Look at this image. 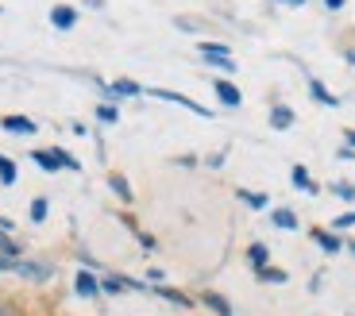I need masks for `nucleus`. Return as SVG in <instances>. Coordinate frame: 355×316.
Segmentation results:
<instances>
[{"instance_id":"nucleus-1","label":"nucleus","mask_w":355,"mask_h":316,"mask_svg":"<svg viewBox=\"0 0 355 316\" xmlns=\"http://www.w3.org/2000/svg\"><path fill=\"white\" fill-rule=\"evenodd\" d=\"M0 128H8V132H16V135H31L35 132V120H27V116H4Z\"/></svg>"},{"instance_id":"nucleus-2","label":"nucleus","mask_w":355,"mask_h":316,"mask_svg":"<svg viewBox=\"0 0 355 316\" xmlns=\"http://www.w3.org/2000/svg\"><path fill=\"white\" fill-rule=\"evenodd\" d=\"M201 54H205V58H213V62H220V70H232L228 46H220V43H201Z\"/></svg>"},{"instance_id":"nucleus-3","label":"nucleus","mask_w":355,"mask_h":316,"mask_svg":"<svg viewBox=\"0 0 355 316\" xmlns=\"http://www.w3.org/2000/svg\"><path fill=\"white\" fill-rule=\"evenodd\" d=\"M155 97H162V100H174V105H186V108H193L197 116H209L205 112L201 105H197V100H189V97H182V93H166V89H155Z\"/></svg>"},{"instance_id":"nucleus-4","label":"nucleus","mask_w":355,"mask_h":316,"mask_svg":"<svg viewBox=\"0 0 355 316\" xmlns=\"http://www.w3.org/2000/svg\"><path fill=\"white\" fill-rule=\"evenodd\" d=\"M216 97H220L228 108H236V105H240V89L228 85V81H216Z\"/></svg>"},{"instance_id":"nucleus-5","label":"nucleus","mask_w":355,"mask_h":316,"mask_svg":"<svg viewBox=\"0 0 355 316\" xmlns=\"http://www.w3.org/2000/svg\"><path fill=\"white\" fill-rule=\"evenodd\" d=\"M201 301H205V305H209V308H213L216 316H232V305H228V301L220 297V293H201Z\"/></svg>"},{"instance_id":"nucleus-6","label":"nucleus","mask_w":355,"mask_h":316,"mask_svg":"<svg viewBox=\"0 0 355 316\" xmlns=\"http://www.w3.org/2000/svg\"><path fill=\"white\" fill-rule=\"evenodd\" d=\"M24 278H35V281H43V278H51V266H39V263H19L16 266Z\"/></svg>"},{"instance_id":"nucleus-7","label":"nucleus","mask_w":355,"mask_h":316,"mask_svg":"<svg viewBox=\"0 0 355 316\" xmlns=\"http://www.w3.org/2000/svg\"><path fill=\"white\" fill-rule=\"evenodd\" d=\"M73 19H78V16H73V8H54L51 12V24L62 27V31H66V27H73Z\"/></svg>"},{"instance_id":"nucleus-8","label":"nucleus","mask_w":355,"mask_h":316,"mask_svg":"<svg viewBox=\"0 0 355 316\" xmlns=\"http://www.w3.org/2000/svg\"><path fill=\"white\" fill-rule=\"evenodd\" d=\"M73 286H78L81 297H93V293H97V278H93V274H78V281H73Z\"/></svg>"},{"instance_id":"nucleus-9","label":"nucleus","mask_w":355,"mask_h":316,"mask_svg":"<svg viewBox=\"0 0 355 316\" xmlns=\"http://www.w3.org/2000/svg\"><path fill=\"white\" fill-rule=\"evenodd\" d=\"M108 185L116 189V197H120V201H132V185H128L120 174H112V177H108Z\"/></svg>"},{"instance_id":"nucleus-10","label":"nucleus","mask_w":355,"mask_h":316,"mask_svg":"<svg viewBox=\"0 0 355 316\" xmlns=\"http://www.w3.org/2000/svg\"><path fill=\"white\" fill-rule=\"evenodd\" d=\"M0 182L4 185L16 182V166H12V158H4V155H0Z\"/></svg>"},{"instance_id":"nucleus-11","label":"nucleus","mask_w":355,"mask_h":316,"mask_svg":"<svg viewBox=\"0 0 355 316\" xmlns=\"http://www.w3.org/2000/svg\"><path fill=\"white\" fill-rule=\"evenodd\" d=\"M270 123H275V128H290L293 112H290V108H275V112H270Z\"/></svg>"},{"instance_id":"nucleus-12","label":"nucleus","mask_w":355,"mask_h":316,"mask_svg":"<svg viewBox=\"0 0 355 316\" xmlns=\"http://www.w3.org/2000/svg\"><path fill=\"white\" fill-rule=\"evenodd\" d=\"M309 89H313V97H317V100H320V105H340V100H336V97H332L329 89L320 85V81H313V85H309Z\"/></svg>"},{"instance_id":"nucleus-13","label":"nucleus","mask_w":355,"mask_h":316,"mask_svg":"<svg viewBox=\"0 0 355 316\" xmlns=\"http://www.w3.org/2000/svg\"><path fill=\"white\" fill-rule=\"evenodd\" d=\"M35 162H39L43 170H58V166H62V162L54 158V150H39V155H35Z\"/></svg>"},{"instance_id":"nucleus-14","label":"nucleus","mask_w":355,"mask_h":316,"mask_svg":"<svg viewBox=\"0 0 355 316\" xmlns=\"http://www.w3.org/2000/svg\"><path fill=\"white\" fill-rule=\"evenodd\" d=\"M275 224H278V228H297V216H293L290 209H278L275 212Z\"/></svg>"},{"instance_id":"nucleus-15","label":"nucleus","mask_w":355,"mask_h":316,"mask_svg":"<svg viewBox=\"0 0 355 316\" xmlns=\"http://www.w3.org/2000/svg\"><path fill=\"white\" fill-rule=\"evenodd\" d=\"M313 239H317L324 251H340V239L336 236H329V231H313Z\"/></svg>"},{"instance_id":"nucleus-16","label":"nucleus","mask_w":355,"mask_h":316,"mask_svg":"<svg viewBox=\"0 0 355 316\" xmlns=\"http://www.w3.org/2000/svg\"><path fill=\"white\" fill-rule=\"evenodd\" d=\"M248 258H251V263H255V266H259V270H263V266H266V247H263V243H251V251H248Z\"/></svg>"},{"instance_id":"nucleus-17","label":"nucleus","mask_w":355,"mask_h":316,"mask_svg":"<svg viewBox=\"0 0 355 316\" xmlns=\"http://www.w3.org/2000/svg\"><path fill=\"white\" fill-rule=\"evenodd\" d=\"M112 93H120V97H135V93H139V85H135V81H116Z\"/></svg>"},{"instance_id":"nucleus-18","label":"nucleus","mask_w":355,"mask_h":316,"mask_svg":"<svg viewBox=\"0 0 355 316\" xmlns=\"http://www.w3.org/2000/svg\"><path fill=\"white\" fill-rule=\"evenodd\" d=\"M293 185H302V189H309V193H313V182H309V174H305L302 166L293 170Z\"/></svg>"},{"instance_id":"nucleus-19","label":"nucleus","mask_w":355,"mask_h":316,"mask_svg":"<svg viewBox=\"0 0 355 316\" xmlns=\"http://www.w3.org/2000/svg\"><path fill=\"white\" fill-rule=\"evenodd\" d=\"M259 278H263V281H286V274L282 270H266V266H263V270H259Z\"/></svg>"},{"instance_id":"nucleus-20","label":"nucleus","mask_w":355,"mask_h":316,"mask_svg":"<svg viewBox=\"0 0 355 316\" xmlns=\"http://www.w3.org/2000/svg\"><path fill=\"white\" fill-rule=\"evenodd\" d=\"M243 201H248L251 209H263V204H266V197H263V193H243Z\"/></svg>"},{"instance_id":"nucleus-21","label":"nucleus","mask_w":355,"mask_h":316,"mask_svg":"<svg viewBox=\"0 0 355 316\" xmlns=\"http://www.w3.org/2000/svg\"><path fill=\"white\" fill-rule=\"evenodd\" d=\"M46 216V201H35L31 204V220H43Z\"/></svg>"},{"instance_id":"nucleus-22","label":"nucleus","mask_w":355,"mask_h":316,"mask_svg":"<svg viewBox=\"0 0 355 316\" xmlns=\"http://www.w3.org/2000/svg\"><path fill=\"white\" fill-rule=\"evenodd\" d=\"M16 255H0V270H16Z\"/></svg>"},{"instance_id":"nucleus-23","label":"nucleus","mask_w":355,"mask_h":316,"mask_svg":"<svg viewBox=\"0 0 355 316\" xmlns=\"http://www.w3.org/2000/svg\"><path fill=\"white\" fill-rule=\"evenodd\" d=\"M336 197H344V201H352V197H355V189H352V185H344V182H340V185H336Z\"/></svg>"},{"instance_id":"nucleus-24","label":"nucleus","mask_w":355,"mask_h":316,"mask_svg":"<svg viewBox=\"0 0 355 316\" xmlns=\"http://www.w3.org/2000/svg\"><path fill=\"white\" fill-rule=\"evenodd\" d=\"M97 116H101V120H108V123H112V120H116V108L101 105V108H97Z\"/></svg>"},{"instance_id":"nucleus-25","label":"nucleus","mask_w":355,"mask_h":316,"mask_svg":"<svg viewBox=\"0 0 355 316\" xmlns=\"http://www.w3.org/2000/svg\"><path fill=\"white\" fill-rule=\"evenodd\" d=\"M352 224H355V212H347V216L336 220V228H352Z\"/></svg>"},{"instance_id":"nucleus-26","label":"nucleus","mask_w":355,"mask_h":316,"mask_svg":"<svg viewBox=\"0 0 355 316\" xmlns=\"http://www.w3.org/2000/svg\"><path fill=\"white\" fill-rule=\"evenodd\" d=\"M0 316H16V308H12V305H0Z\"/></svg>"},{"instance_id":"nucleus-27","label":"nucleus","mask_w":355,"mask_h":316,"mask_svg":"<svg viewBox=\"0 0 355 316\" xmlns=\"http://www.w3.org/2000/svg\"><path fill=\"white\" fill-rule=\"evenodd\" d=\"M324 4H329L332 12H336V8H344V0H324Z\"/></svg>"},{"instance_id":"nucleus-28","label":"nucleus","mask_w":355,"mask_h":316,"mask_svg":"<svg viewBox=\"0 0 355 316\" xmlns=\"http://www.w3.org/2000/svg\"><path fill=\"white\" fill-rule=\"evenodd\" d=\"M286 4H305V0H286Z\"/></svg>"},{"instance_id":"nucleus-29","label":"nucleus","mask_w":355,"mask_h":316,"mask_svg":"<svg viewBox=\"0 0 355 316\" xmlns=\"http://www.w3.org/2000/svg\"><path fill=\"white\" fill-rule=\"evenodd\" d=\"M347 139H352V143H355V132H347Z\"/></svg>"},{"instance_id":"nucleus-30","label":"nucleus","mask_w":355,"mask_h":316,"mask_svg":"<svg viewBox=\"0 0 355 316\" xmlns=\"http://www.w3.org/2000/svg\"><path fill=\"white\" fill-rule=\"evenodd\" d=\"M352 251H355V247H352Z\"/></svg>"}]
</instances>
